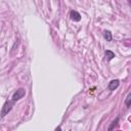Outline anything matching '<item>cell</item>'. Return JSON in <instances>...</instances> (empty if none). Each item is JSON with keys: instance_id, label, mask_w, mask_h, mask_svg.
<instances>
[{"instance_id": "obj_4", "label": "cell", "mask_w": 131, "mask_h": 131, "mask_svg": "<svg viewBox=\"0 0 131 131\" xmlns=\"http://www.w3.org/2000/svg\"><path fill=\"white\" fill-rule=\"evenodd\" d=\"M119 84H120V82H119V80H112L110 83H108V86H107V88H108V90H111V91H113V90H116L118 87H119Z\"/></svg>"}, {"instance_id": "obj_5", "label": "cell", "mask_w": 131, "mask_h": 131, "mask_svg": "<svg viewBox=\"0 0 131 131\" xmlns=\"http://www.w3.org/2000/svg\"><path fill=\"white\" fill-rule=\"evenodd\" d=\"M104 56H105V59H106L107 61H110V60H112V59L115 57V53H114L113 51H111V50H106V51L104 52Z\"/></svg>"}, {"instance_id": "obj_3", "label": "cell", "mask_w": 131, "mask_h": 131, "mask_svg": "<svg viewBox=\"0 0 131 131\" xmlns=\"http://www.w3.org/2000/svg\"><path fill=\"white\" fill-rule=\"evenodd\" d=\"M70 17H71V19L74 20V21H79V20H81V14H80L78 11H76V10H72V11L70 12Z\"/></svg>"}, {"instance_id": "obj_6", "label": "cell", "mask_w": 131, "mask_h": 131, "mask_svg": "<svg viewBox=\"0 0 131 131\" xmlns=\"http://www.w3.org/2000/svg\"><path fill=\"white\" fill-rule=\"evenodd\" d=\"M103 37L106 41H108V42L112 41V33L110 31H104L103 32Z\"/></svg>"}, {"instance_id": "obj_1", "label": "cell", "mask_w": 131, "mask_h": 131, "mask_svg": "<svg viewBox=\"0 0 131 131\" xmlns=\"http://www.w3.org/2000/svg\"><path fill=\"white\" fill-rule=\"evenodd\" d=\"M14 103L15 102H13L12 100H6L5 103L3 104V107H2V111H1V117L6 116L11 111V108H12V106H13Z\"/></svg>"}, {"instance_id": "obj_8", "label": "cell", "mask_w": 131, "mask_h": 131, "mask_svg": "<svg viewBox=\"0 0 131 131\" xmlns=\"http://www.w3.org/2000/svg\"><path fill=\"white\" fill-rule=\"evenodd\" d=\"M130 99H131V94H128L127 97H126V100H125V103H126L127 107L130 106Z\"/></svg>"}, {"instance_id": "obj_7", "label": "cell", "mask_w": 131, "mask_h": 131, "mask_svg": "<svg viewBox=\"0 0 131 131\" xmlns=\"http://www.w3.org/2000/svg\"><path fill=\"white\" fill-rule=\"evenodd\" d=\"M118 122H119V117H117L113 122H112V124H111V126L108 127V130H113L117 125H118Z\"/></svg>"}, {"instance_id": "obj_2", "label": "cell", "mask_w": 131, "mask_h": 131, "mask_svg": "<svg viewBox=\"0 0 131 131\" xmlns=\"http://www.w3.org/2000/svg\"><path fill=\"white\" fill-rule=\"evenodd\" d=\"M25 94H26L25 89H24V88H19V89H17V90L13 93L11 100H12L13 102H16V101H17V100H19L23 96H25Z\"/></svg>"}]
</instances>
